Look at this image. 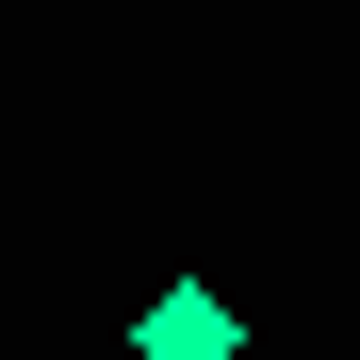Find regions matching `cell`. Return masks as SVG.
Here are the masks:
<instances>
[{"label":"cell","mask_w":360,"mask_h":360,"mask_svg":"<svg viewBox=\"0 0 360 360\" xmlns=\"http://www.w3.org/2000/svg\"><path fill=\"white\" fill-rule=\"evenodd\" d=\"M229 344H246V311H229V295H197V278L148 295V360H229Z\"/></svg>","instance_id":"obj_1"}]
</instances>
